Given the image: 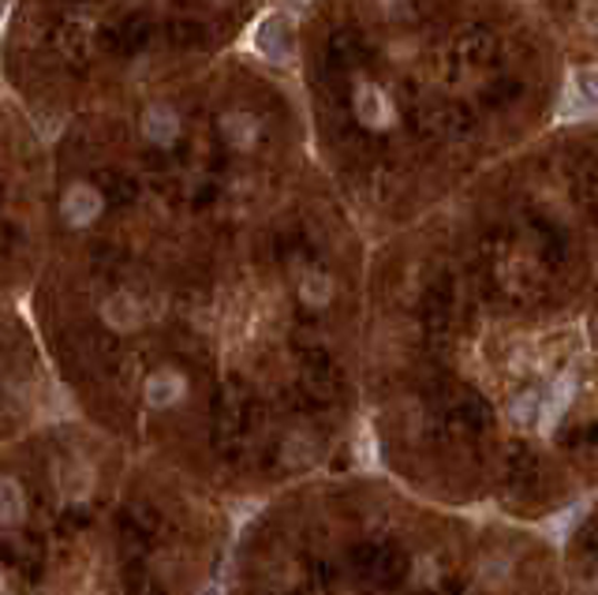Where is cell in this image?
I'll use <instances>...</instances> for the list:
<instances>
[{"instance_id":"8992f818","label":"cell","mask_w":598,"mask_h":595,"mask_svg":"<svg viewBox=\"0 0 598 595\" xmlns=\"http://www.w3.org/2000/svg\"><path fill=\"white\" fill-rule=\"evenodd\" d=\"M539 409H542V397L539 393H520L517 401H512V420L531 423V420H539Z\"/></svg>"},{"instance_id":"3957f363","label":"cell","mask_w":598,"mask_h":595,"mask_svg":"<svg viewBox=\"0 0 598 595\" xmlns=\"http://www.w3.org/2000/svg\"><path fill=\"white\" fill-rule=\"evenodd\" d=\"M344 109H349V117L371 135L390 131L393 120H396V106H393L390 90H385L378 79H366V76L349 79V98H344Z\"/></svg>"},{"instance_id":"9c48e42d","label":"cell","mask_w":598,"mask_h":595,"mask_svg":"<svg viewBox=\"0 0 598 595\" xmlns=\"http://www.w3.org/2000/svg\"><path fill=\"white\" fill-rule=\"evenodd\" d=\"M203 595H225V592H222V588H206Z\"/></svg>"},{"instance_id":"7a4b0ae2","label":"cell","mask_w":598,"mask_h":595,"mask_svg":"<svg viewBox=\"0 0 598 595\" xmlns=\"http://www.w3.org/2000/svg\"><path fill=\"white\" fill-rule=\"evenodd\" d=\"M52 131L0 90V304H27L49 252Z\"/></svg>"},{"instance_id":"5b68a950","label":"cell","mask_w":598,"mask_h":595,"mask_svg":"<svg viewBox=\"0 0 598 595\" xmlns=\"http://www.w3.org/2000/svg\"><path fill=\"white\" fill-rule=\"evenodd\" d=\"M27 514V495L16 476H0V525H19Z\"/></svg>"},{"instance_id":"52a82bcc","label":"cell","mask_w":598,"mask_h":595,"mask_svg":"<svg viewBox=\"0 0 598 595\" xmlns=\"http://www.w3.org/2000/svg\"><path fill=\"white\" fill-rule=\"evenodd\" d=\"M412 0H378V16L382 19H404Z\"/></svg>"},{"instance_id":"ba28073f","label":"cell","mask_w":598,"mask_h":595,"mask_svg":"<svg viewBox=\"0 0 598 595\" xmlns=\"http://www.w3.org/2000/svg\"><path fill=\"white\" fill-rule=\"evenodd\" d=\"M0 90H8V82H4V65H0Z\"/></svg>"},{"instance_id":"277c9868","label":"cell","mask_w":598,"mask_h":595,"mask_svg":"<svg viewBox=\"0 0 598 595\" xmlns=\"http://www.w3.org/2000/svg\"><path fill=\"white\" fill-rule=\"evenodd\" d=\"M565 109H569V117L598 109V68L576 71L569 79V87H565Z\"/></svg>"},{"instance_id":"6da1fadb","label":"cell","mask_w":598,"mask_h":595,"mask_svg":"<svg viewBox=\"0 0 598 595\" xmlns=\"http://www.w3.org/2000/svg\"><path fill=\"white\" fill-rule=\"evenodd\" d=\"M262 16L258 0H12L0 65L8 90L52 131L217 65Z\"/></svg>"},{"instance_id":"30bf717a","label":"cell","mask_w":598,"mask_h":595,"mask_svg":"<svg viewBox=\"0 0 598 595\" xmlns=\"http://www.w3.org/2000/svg\"><path fill=\"white\" fill-rule=\"evenodd\" d=\"M8 4H12V0H0V16H4V8H8Z\"/></svg>"}]
</instances>
